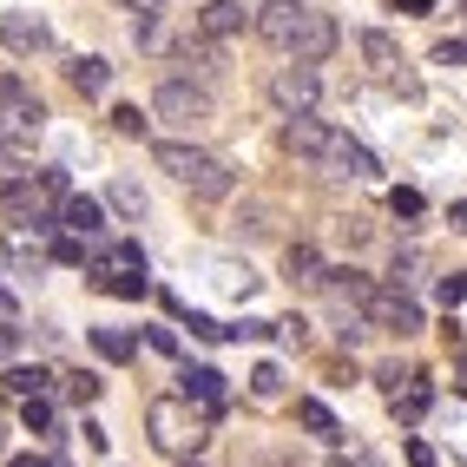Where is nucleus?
<instances>
[{"label":"nucleus","mask_w":467,"mask_h":467,"mask_svg":"<svg viewBox=\"0 0 467 467\" xmlns=\"http://www.w3.org/2000/svg\"><path fill=\"white\" fill-rule=\"evenodd\" d=\"M270 99L284 106L290 119H296V112H309V106L323 99V79H317V67H309V59H290V67H276V73H270Z\"/></svg>","instance_id":"obj_5"},{"label":"nucleus","mask_w":467,"mask_h":467,"mask_svg":"<svg viewBox=\"0 0 467 467\" xmlns=\"http://www.w3.org/2000/svg\"><path fill=\"white\" fill-rule=\"evenodd\" d=\"M59 382H67V401H73V409H92V401H99V376H92V368H73V376H59Z\"/></svg>","instance_id":"obj_24"},{"label":"nucleus","mask_w":467,"mask_h":467,"mask_svg":"<svg viewBox=\"0 0 467 467\" xmlns=\"http://www.w3.org/2000/svg\"><path fill=\"white\" fill-rule=\"evenodd\" d=\"M251 395H257V401H276V395H284V368H276V362H257V368H251Z\"/></svg>","instance_id":"obj_26"},{"label":"nucleus","mask_w":467,"mask_h":467,"mask_svg":"<svg viewBox=\"0 0 467 467\" xmlns=\"http://www.w3.org/2000/svg\"><path fill=\"white\" fill-rule=\"evenodd\" d=\"M448 224H454V231H467V198H461V204L448 211Z\"/></svg>","instance_id":"obj_35"},{"label":"nucleus","mask_w":467,"mask_h":467,"mask_svg":"<svg viewBox=\"0 0 467 467\" xmlns=\"http://www.w3.org/2000/svg\"><path fill=\"white\" fill-rule=\"evenodd\" d=\"M106 204H112L119 217H132V224H139V217H145V192H139V184H132V178H112V192H106Z\"/></svg>","instance_id":"obj_22"},{"label":"nucleus","mask_w":467,"mask_h":467,"mask_svg":"<svg viewBox=\"0 0 467 467\" xmlns=\"http://www.w3.org/2000/svg\"><path fill=\"white\" fill-rule=\"evenodd\" d=\"M434 67H467V40H441L434 47Z\"/></svg>","instance_id":"obj_30"},{"label":"nucleus","mask_w":467,"mask_h":467,"mask_svg":"<svg viewBox=\"0 0 467 467\" xmlns=\"http://www.w3.org/2000/svg\"><path fill=\"white\" fill-rule=\"evenodd\" d=\"M401 454H409V467H434V448H428V441H409Z\"/></svg>","instance_id":"obj_34"},{"label":"nucleus","mask_w":467,"mask_h":467,"mask_svg":"<svg viewBox=\"0 0 467 467\" xmlns=\"http://www.w3.org/2000/svg\"><path fill=\"white\" fill-rule=\"evenodd\" d=\"M20 428H26V434H47V428H53V401H47V395H26V401H20Z\"/></svg>","instance_id":"obj_25"},{"label":"nucleus","mask_w":467,"mask_h":467,"mask_svg":"<svg viewBox=\"0 0 467 467\" xmlns=\"http://www.w3.org/2000/svg\"><path fill=\"white\" fill-rule=\"evenodd\" d=\"M151 112L171 119V126H198V119H211V92L184 86V79H165L159 92H151Z\"/></svg>","instance_id":"obj_6"},{"label":"nucleus","mask_w":467,"mask_h":467,"mask_svg":"<svg viewBox=\"0 0 467 467\" xmlns=\"http://www.w3.org/2000/svg\"><path fill=\"white\" fill-rule=\"evenodd\" d=\"M336 40H342V34H336V20H329V14H309V20L296 26L290 53H296V59H309V67H323V59L336 53Z\"/></svg>","instance_id":"obj_10"},{"label":"nucleus","mask_w":467,"mask_h":467,"mask_svg":"<svg viewBox=\"0 0 467 467\" xmlns=\"http://www.w3.org/2000/svg\"><path fill=\"white\" fill-rule=\"evenodd\" d=\"M329 145H336V126H323V119H309V112H296L284 126V151H296V159H309V165H323Z\"/></svg>","instance_id":"obj_7"},{"label":"nucleus","mask_w":467,"mask_h":467,"mask_svg":"<svg viewBox=\"0 0 467 467\" xmlns=\"http://www.w3.org/2000/svg\"><path fill=\"white\" fill-rule=\"evenodd\" d=\"M178 59H184V67H198L204 79L217 73V53H211V47H192V40H184V47H178Z\"/></svg>","instance_id":"obj_28"},{"label":"nucleus","mask_w":467,"mask_h":467,"mask_svg":"<svg viewBox=\"0 0 467 467\" xmlns=\"http://www.w3.org/2000/svg\"><path fill=\"white\" fill-rule=\"evenodd\" d=\"M92 290H106V296H126V303L151 296V284H145V270H112V264H92Z\"/></svg>","instance_id":"obj_14"},{"label":"nucleus","mask_w":467,"mask_h":467,"mask_svg":"<svg viewBox=\"0 0 467 467\" xmlns=\"http://www.w3.org/2000/svg\"><path fill=\"white\" fill-rule=\"evenodd\" d=\"M145 428H151V448L171 454V461H192L204 448V415H192V395H165L145 409Z\"/></svg>","instance_id":"obj_2"},{"label":"nucleus","mask_w":467,"mask_h":467,"mask_svg":"<svg viewBox=\"0 0 467 467\" xmlns=\"http://www.w3.org/2000/svg\"><path fill=\"white\" fill-rule=\"evenodd\" d=\"M284 270H290V284H296V290H323V284H329V264H323L317 244H290Z\"/></svg>","instance_id":"obj_12"},{"label":"nucleus","mask_w":467,"mask_h":467,"mask_svg":"<svg viewBox=\"0 0 467 467\" xmlns=\"http://www.w3.org/2000/svg\"><path fill=\"white\" fill-rule=\"evenodd\" d=\"M178 395H192V401H204V409H217V401H224V376L204 368V362H184V368H178Z\"/></svg>","instance_id":"obj_13"},{"label":"nucleus","mask_w":467,"mask_h":467,"mask_svg":"<svg viewBox=\"0 0 467 467\" xmlns=\"http://www.w3.org/2000/svg\"><path fill=\"white\" fill-rule=\"evenodd\" d=\"M67 79H73V92H86V99H99V92L112 86V67H106L99 53H86V59H73V73H67Z\"/></svg>","instance_id":"obj_18"},{"label":"nucleus","mask_w":467,"mask_h":467,"mask_svg":"<svg viewBox=\"0 0 467 467\" xmlns=\"http://www.w3.org/2000/svg\"><path fill=\"white\" fill-rule=\"evenodd\" d=\"M323 171H329V178H376L382 165H376V151H368V145H356V139H342V132H336Z\"/></svg>","instance_id":"obj_11"},{"label":"nucleus","mask_w":467,"mask_h":467,"mask_svg":"<svg viewBox=\"0 0 467 467\" xmlns=\"http://www.w3.org/2000/svg\"><path fill=\"white\" fill-rule=\"evenodd\" d=\"M59 224L73 237H106V211H99V198H67L59 204Z\"/></svg>","instance_id":"obj_16"},{"label":"nucleus","mask_w":467,"mask_h":467,"mask_svg":"<svg viewBox=\"0 0 467 467\" xmlns=\"http://www.w3.org/2000/svg\"><path fill=\"white\" fill-rule=\"evenodd\" d=\"M461 395H467V382H461Z\"/></svg>","instance_id":"obj_41"},{"label":"nucleus","mask_w":467,"mask_h":467,"mask_svg":"<svg viewBox=\"0 0 467 467\" xmlns=\"http://www.w3.org/2000/svg\"><path fill=\"white\" fill-rule=\"evenodd\" d=\"M356 47H362V59H368V73H382V79H395V73H401V47H395V34L368 26V34H362Z\"/></svg>","instance_id":"obj_15"},{"label":"nucleus","mask_w":467,"mask_h":467,"mask_svg":"<svg viewBox=\"0 0 467 467\" xmlns=\"http://www.w3.org/2000/svg\"><path fill=\"white\" fill-rule=\"evenodd\" d=\"M92 349H99L106 362H132V356H139V336H132V329H112V323H99V329H92Z\"/></svg>","instance_id":"obj_20"},{"label":"nucleus","mask_w":467,"mask_h":467,"mask_svg":"<svg viewBox=\"0 0 467 467\" xmlns=\"http://www.w3.org/2000/svg\"><path fill=\"white\" fill-rule=\"evenodd\" d=\"M434 296H441L448 309H461V303H467V270H454V276H441V290H434Z\"/></svg>","instance_id":"obj_29"},{"label":"nucleus","mask_w":467,"mask_h":467,"mask_svg":"<svg viewBox=\"0 0 467 467\" xmlns=\"http://www.w3.org/2000/svg\"><path fill=\"white\" fill-rule=\"evenodd\" d=\"M0 47L26 59V53H47L53 34H47V20H40V14H7V20H0Z\"/></svg>","instance_id":"obj_9"},{"label":"nucleus","mask_w":467,"mask_h":467,"mask_svg":"<svg viewBox=\"0 0 467 467\" xmlns=\"http://www.w3.org/2000/svg\"><path fill=\"white\" fill-rule=\"evenodd\" d=\"M389 409H395V421H421V415H428V382L395 389V401H389Z\"/></svg>","instance_id":"obj_23"},{"label":"nucleus","mask_w":467,"mask_h":467,"mask_svg":"<svg viewBox=\"0 0 467 467\" xmlns=\"http://www.w3.org/2000/svg\"><path fill=\"white\" fill-rule=\"evenodd\" d=\"M401 7H409V14H428V7H434V0H401Z\"/></svg>","instance_id":"obj_37"},{"label":"nucleus","mask_w":467,"mask_h":467,"mask_svg":"<svg viewBox=\"0 0 467 467\" xmlns=\"http://www.w3.org/2000/svg\"><path fill=\"white\" fill-rule=\"evenodd\" d=\"M7 467H53V461H40V454H14Z\"/></svg>","instance_id":"obj_36"},{"label":"nucleus","mask_w":467,"mask_h":467,"mask_svg":"<svg viewBox=\"0 0 467 467\" xmlns=\"http://www.w3.org/2000/svg\"><path fill=\"white\" fill-rule=\"evenodd\" d=\"M145 342H151V349H159V356H178V329H151Z\"/></svg>","instance_id":"obj_33"},{"label":"nucleus","mask_w":467,"mask_h":467,"mask_svg":"<svg viewBox=\"0 0 467 467\" xmlns=\"http://www.w3.org/2000/svg\"><path fill=\"white\" fill-rule=\"evenodd\" d=\"M303 20H309V7H296V0H264V7H257V34H264L270 47L290 53V40H296Z\"/></svg>","instance_id":"obj_8"},{"label":"nucleus","mask_w":467,"mask_h":467,"mask_svg":"<svg viewBox=\"0 0 467 467\" xmlns=\"http://www.w3.org/2000/svg\"><path fill=\"white\" fill-rule=\"evenodd\" d=\"M7 257H14V270H20V276H40V270H47V251H40L34 237H26V224H14V231H7Z\"/></svg>","instance_id":"obj_19"},{"label":"nucleus","mask_w":467,"mask_h":467,"mask_svg":"<svg viewBox=\"0 0 467 467\" xmlns=\"http://www.w3.org/2000/svg\"><path fill=\"white\" fill-rule=\"evenodd\" d=\"M7 349H14V329H0V356H7Z\"/></svg>","instance_id":"obj_38"},{"label":"nucleus","mask_w":467,"mask_h":467,"mask_svg":"<svg viewBox=\"0 0 467 467\" xmlns=\"http://www.w3.org/2000/svg\"><path fill=\"white\" fill-rule=\"evenodd\" d=\"M296 421H303L309 434H317V441H336V434H342V428H336V415L323 409V401H309V395L296 401Z\"/></svg>","instance_id":"obj_21"},{"label":"nucleus","mask_w":467,"mask_h":467,"mask_svg":"<svg viewBox=\"0 0 467 467\" xmlns=\"http://www.w3.org/2000/svg\"><path fill=\"white\" fill-rule=\"evenodd\" d=\"M368 323L389 329V336H421V303L401 290V284H376V296H368Z\"/></svg>","instance_id":"obj_3"},{"label":"nucleus","mask_w":467,"mask_h":467,"mask_svg":"<svg viewBox=\"0 0 467 467\" xmlns=\"http://www.w3.org/2000/svg\"><path fill=\"white\" fill-rule=\"evenodd\" d=\"M112 126L126 132V139H139V132H145V119H139V106H119V112H112Z\"/></svg>","instance_id":"obj_31"},{"label":"nucleus","mask_w":467,"mask_h":467,"mask_svg":"<svg viewBox=\"0 0 467 467\" xmlns=\"http://www.w3.org/2000/svg\"><path fill=\"white\" fill-rule=\"evenodd\" d=\"M151 159H159V171H171L178 184H192L198 198H231V165L217 159V151H204V145H192V139H159L151 145Z\"/></svg>","instance_id":"obj_1"},{"label":"nucleus","mask_w":467,"mask_h":467,"mask_svg":"<svg viewBox=\"0 0 467 467\" xmlns=\"http://www.w3.org/2000/svg\"><path fill=\"white\" fill-rule=\"evenodd\" d=\"M178 467H198V461H178Z\"/></svg>","instance_id":"obj_40"},{"label":"nucleus","mask_w":467,"mask_h":467,"mask_svg":"<svg viewBox=\"0 0 467 467\" xmlns=\"http://www.w3.org/2000/svg\"><path fill=\"white\" fill-rule=\"evenodd\" d=\"M237 26H244V7H237V0H211V7H198V34H204V40H231Z\"/></svg>","instance_id":"obj_17"},{"label":"nucleus","mask_w":467,"mask_h":467,"mask_svg":"<svg viewBox=\"0 0 467 467\" xmlns=\"http://www.w3.org/2000/svg\"><path fill=\"white\" fill-rule=\"evenodd\" d=\"M389 204H395V217H421V192H395Z\"/></svg>","instance_id":"obj_32"},{"label":"nucleus","mask_w":467,"mask_h":467,"mask_svg":"<svg viewBox=\"0 0 467 467\" xmlns=\"http://www.w3.org/2000/svg\"><path fill=\"white\" fill-rule=\"evenodd\" d=\"M40 132H47V112H40L34 99H26V106H7V112H0V159H7V165L34 159Z\"/></svg>","instance_id":"obj_4"},{"label":"nucleus","mask_w":467,"mask_h":467,"mask_svg":"<svg viewBox=\"0 0 467 467\" xmlns=\"http://www.w3.org/2000/svg\"><path fill=\"white\" fill-rule=\"evenodd\" d=\"M47 382H53L47 368H7V389H14L20 401H26V395H47Z\"/></svg>","instance_id":"obj_27"},{"label":"nucleus","mask_w":467,"mask_h":467,"mask_svg":"<svg viewBox=\"0 0 467 467\" xmlns=\"http://www.w3.org/2000/svg\"><path fill=\"white\" fill-rule=\"evenodd\" d=\"M237 7H264V0H237Z\"/></svg>","instance_id":"obj_39"}]
</instances>
